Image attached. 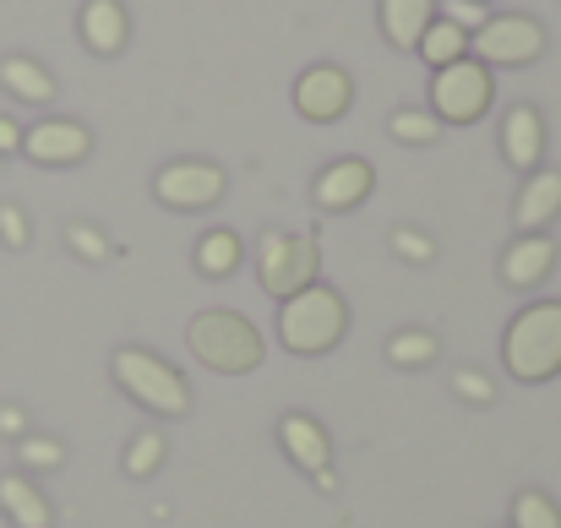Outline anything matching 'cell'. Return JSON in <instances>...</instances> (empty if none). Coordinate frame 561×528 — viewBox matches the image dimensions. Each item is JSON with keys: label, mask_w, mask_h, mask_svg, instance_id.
<instances>
[{"label": "cell", "mask_w": 561, "mask_h": 528, "mask_svg": "<svg viewBox=\"0 0 561 528\" xmlns=\"http://www.w3.org/2000/svg\"><path fill=\"white\" fill-rule=\"evenodd\" d=\"M153 196L175 213H196V207H213L224 196V170L207 164V159H181V164H164L153 175Z\"/></svg>", "instance_id": "cell-8"}, {"label": "cell", "mask_w": 561, "mask_h": 528, "mask_svg": "<svg viewBox=\"0 0 561 528\" xmlns=\"http://www.w3.org/2000/svg\"><path fill=\"white\" fill-rule=\"evenodd\" d=\"M240 256H245V245H240L234 229H207V234L196 240V273H202V278H229V273L240 267Z\"/></svg>", "instance_id": "cell-20"}, {"label": "cell", "mask_w": 561, "mask_h": 528, "mask_svg": "<svg viewBox=\"0 0 561 528\" xmlns=\"http://www.w3.org/2000/svg\"><path fill=\"white\" fill-rule=\"evenodd\" d=\"M561 213V170H535L518 191V229L524 234H546V223H557Z\"/></svg>", "instance_id": "cell-15"}, {"label": "cell", "mask_w": 561, "mask_h": 528, "mask_svg": "<svg viewBox=\"0 0 561 528\" xmlns=\"http://www.w3.org/2000/svg\"><path fill=\"white\" fill-rule=\"evenodd\" d=\"M110 370H115V381L142 403V409H153V414H170V420H181L191 409V392H186V376L170 365V359H159V354L148 349H115L110 359Z\"/></svg>", "instance_id": "cell-4"}, {"label": "cell", "mask_w": 561, "mask_h": 528, "mask_svg": "<svg viewBox=\"0 0 561 528\" xmlns=\"http://www.w3.org/2000/svg\"><path fill=\"white\" fill-rule=\"evenodd\" d=\"M376 185V170L366 159H339V164H328L322 175H317V207L322 213H350V207H360L366 196H371Z\"/></svg>", "instance_id": "cell-12"}, {"label": "cell", "mask_w": 561, "mask_h": 528, "mask_svg": "<svg viewBox=\"0 0 561 528\" xmlns=\"http://www.w3.org/2000/svg\"><path fill=\"white\" fill-rule=\"evenodd\" d=\"M469 55L480 66H529L546 55V27L535 16H491L480 33H469Z\"/></svg>", "instance_id": "cell-7"}, {"label": "cell", "mask_w": 561, "mask_h": 528, "mask_svg": "<svg viewBox=\"0 0 561 528\" xmlns=\"http://www.w3.org/2000/svg\"><path fill=\"white\" fill-rule=\"evenodd\" d=\"M0 513L16 528H49V502L27 474H0Z\"/></svg>", "instance_id": "cell-18"}, {"label": "cell", "mask_w": 561, "mask_h": 528, "mask_svg": "<svg viewBox=\"0 0 561 528\" xmlns=\"http://www.w3.org/2000/svg\"><path fill=\"white\" fill-rule=\"evenodd\" d=\"M164 463V431H142L131 447H126V474L131 480H153Z\"/></svg>", "instance_id": "cell-23"}, {"label": "cell", "mask_w": 561, "mask_h": 528, "mask_svg": "<svg viewBox=\"0 0 561 528\" xmlns=\"http://www.w3.org/2000/svg\"><path fill=\"white\" fill-rule=\"evenodd\" d=\"M5 153H22V126L0 115V159H5Z\"/></svg>", "instance_id": "cell-33"}, {"label": "cell", "mask_w": 561, "mask_h": 528, "mask_svg": "<svg viewBox=\"0 0 561 528\" xmlns=\"http://www.w3.org/2000/svg\"><path fill=\"white\" fill-rule=\"evenodd\" d=\"M355 104V82H350V71H339V66H311V71H300V82H295V110L306 115V120H339L344 110Z\"/></svg>", "instance_id": "cell-10"}, {"label": "cell", "mask_w": 561, "mask_h": 528, "mask_svg": "<svg viewBox=\"0 0 561 528\" xmlns=\"http://www.w3.org/2000/svg\"><path fill=\"white\" fill-rule=\"evenodd\" d=\"M453 392H458L463 403H491V398H496L491 376H480V370H458V376H453Z\"/></svg>", "instance_id": "cell-31"}, {"label": "cell", "mask_w": 561, "mask_h": 528, "mask_svg": "<svg viewBox=\"0 0 561 528\" xmlns=\"http://www.w3.org/2000/svg\"><path fill=\"white\" fill-rule=\"evenodd\" d=\"M502 365L513 381H551L561 376V300H535L513 317L502 338Z\"/></svg>", "instance_id": "cell-1"}, {"label": "cell", "mask_w": 561, "mask_h": 528, "mask_svg": "<svg viewBox=\"0 0 561 528\" xmlns=\"http://www.w3.org/2000/svg\"><path fill=\"white\" fill-rule=\"evenodd\" d=\"M16 452H22L27 469H60V463H66V447H60L55 436H22Z\"/></svg>", "instance_id": "cell-27"}, {"label": "cell", "mask_w": 561, "mask_h": 528, "mask_svg": "<svg viewBox=\"0 0 561 528\" xmlns=\"http://www.w3.org/2000/svg\"><path fill=\"white\" fill-rule=\"evenodd\" d=\"M551 267H557V240L551 234H524L502 256V284L507 289H535V284L551 278Z\"/></svg>", "instance_id": "cell-14"}, {"label": "cell", "mask_w": 561, "mask_h": 528, "mask_svg": "<svg viewBox=\"0 0 561 528\" xmlns=\"http://www.w3.org/2000/svg\"><path fill=\"white\" fill-rule=\"evenodd\" d=\"M436 16H447V22H458L463 33H480V27L491 22L480 0H442V11H436Z\"/></svg>", "instance_id": "cell-29"}, {"label": "cell", "mask_w": 561, "mask_h": 528, "mask_svg": "<svg viewBox=\"0 0 561 528\" xmlns=\"http://www.w3.org/2000/svg\"><path fill=\"white\" fill-rule=\"evenodd\" d=\"M0 436H16V441L27 436V414H22L16 403H5V409H0Z\"/></svg>", "instance_id": "cell-32"}, {"label": "cell", "mask_w": 561, "mask_h": 528, "mask_svg": "<svg viewBox=\"0 0 561 528\" xmlns=\"http://www.w3.org/2000/svg\"><path fill=\"white\" fill-rule=\"evenodd\" d=\"M0 240H5L11 251H22V245L33 240V229H27V213H22L16 202H0Z\"/></svg>", "instance_id": "cell-30"}, {"label": "cell", "mask_w": 561, "mask_h": 528, "mask_svg": "<svg viewBox=\"0 0 561 528\" xmlns=\"http://www.w3.org/2000/svg\"><path fill=\"white\" fill-rule=\"evenodd\" d=\"M186 349L218 376H245L262 365V333L234 311H202V317H191Z\"/></svg>", "instance_id": "cell-3"}, {"label": "cell", "mask_w": 561, "mask_h": 528, "mask_svg": "<svg viewBox=\"0 0 561 528\" xmlns=\"http://www.w3.org/2000/svg\"><path fill=\"white\" fill-rule=\"evenodd\" d=\"M387 131L398 137V142H409V148H425V142H436V115H425V110H398L392 120H387Z\"/></svg>", "instance_id": "cell-25"}, {"label": "cell", "mask_w": 561, "mask_h": 528, "mask_svg": "<svg viewBox=\"0 0 561 528\" xmlns=\"http://www.w3.org/2000/svg\"><path fill=\"white\" fill-rule=\"evenodd\" d=\"M431 22H436V0H381V33L398 49H420Z\"/></svg>", "instance_id": "cell-17"}, {"label": "cell", "mask_w": 561, "mask_h": 528, "mask_svg": "<svg viewBox=\"0 0 561 528\" xmlns=\"http://www.w3.org/2000/svg\"><path fill=\"white\" fill-rule=\"evenodd\" d=\"M392 251H398L403 262L425 267V262L436 256V240H431V234H420V229H392Z\"/></svg>", "instance_id": "cell-28"}, {"label": "cell", "mask_w": 561, "mask_h": 528, "mask_svg": "<svg viewBox=\"0 0 561 528\" xmlns=\"http://www.w3.org/2000/svg\"><path fill=\"white\" fill-rule=\"evenodd\" d=\"M436 354H442L436 333H420V328H409V333H398V338L387 344V359L403 365V370H420V365H431Z\"/></svg>", "instance_id": "cell-22"}, {"label": "cell", "mask_w": 561, "mask_h": 528, "mask_svg": "<svg viewBox=\"0 0 561 528\" xmlns=\"http://www.w3.org/2000/svg\"><path fill=\"white\" fill-rule=\"evenodd\" d=\"M22 153L33 164H49V170H66V164H82L93 153V137L88 126L77 120H38L33 131H22Z\"/></svg>", "instance_id": "cell-11"}, {"label": "cell", "mask_w": 561, "mask_h": 528, "mask_svg": "<svg viewBox=\"0 0 561 528\" xmlns=\"http://www.w3.org/2000/svg\"><path fill=\"white\" fill-rule=\"evenodd\" d=\"M513 528H561V507L546 491H524L513 502Z\"/></svg>", "instance_id": "cell-24"}, {"label": "cell", "mask_w": 561, "mask_h": 528, "mask_svg": "<svg viewBox=\"0 0 561 528\" xmlns=\"http://www.w3.org/2000/svg\"><path fill=\"white\" fill-rule=\"evenodd\" d=\"M431 110H436V120H453V126L480 120L491 110V66H480L474 55L442 66L431 82Z\"/></svg>", "instance_id": "cell-6"}, {"label": "cell", "mask_w": 561, "mask_h": 528, "mask_svg": "<svg viewBox=\"0 0 561 528\" xmlns=\"http://www.w3.org/2000/svg\"><path fill=\"white\" fill-rule=\"evenodd\" d=\"M126 38H131V16H126L121 0H88L82 5V44L93 55H121Z\"/></svg>", "instance_id": "cell-16"}, {"label": "cell", "mask_w": 561, "mask_h": 528, "mask_svg": "<svg viewBox=\"0 0 561 528\" xmlns=\"http://www.w3.org/2000/svg\"><path fill=\"white\" fill-rule=\"evenodd\" d=\"M256 267H262V289L273 300H289L300 289L317 284L322 273V251L311 234H284V229H267L262 245H256Z\"/></svg>", "instance_id": "cell-5"}, {"label": "cell", "mask_w": 561, "mask_h": 528, "mask_svg": "<svg viewBox=\"0 0 561 528\" xmlns=\"http://www.w3.org/2000/svg\"><path fill=\"white\" fill-rule=\"evenodd\" d=\"M480 5H485V0H480Z\"/></svg>", "instance_id": "cell-34"}, {"label": "cell", "mask_w": 561, "mask_h": 528, "mask_svg": "<svg viewBox=\"0 0 561 528\" xmlns=\"http://www.w3.org/2000/svg\"><path fill=\"white\" fill-rule=\"evenodd\" d=\"M66 245H71L82 262H110V256H115V245H110L93 223H71V229H66Z\"/></svg>", "instance_id": "cell-26"}, {"label": "cell", "mask_w": 561, "mask_h": 528, "mask_svg": "<svg viewBox=\"0 0 561 528\" xmlns=\"http://www.w3.org/2000/svg\"><path fill=\"white\" fill-rule=\"evenodd\" d=\"M502 159L513 170H540V159H546V120H540V110H529V104L507 110V120H502Z\"/></svg>", "instance_id": "cell-13"}, {"label": "cell", "mask_w": 561, "mask_h": 528, "mask_svg": "<svg viewBox=\"0 0 561 528\" xmlns=\"http://www.w3.org/2000/svg\"><path fill=\"white\" fill-rule=\"evenodd\" d=\"M420 55H425V66H453V60H463L469 55V33L458 27V22H447V16H436L431 27H425V38H420Z\"/></svg>", "instance_id": "cell-21"}, {"label": "cell", "mask_w": 561, "mask_h": 528, "mask_svg": "<svg viewBox=\"0 0 561 528\" xmlns=\"http://www.w3.org/2000/svg\"><path fill=\"white\" fill-rule=\"evenodd\" d=\"M344 333H350V306L339 289L311 284V289L278 300V338L289 354H328L339 349Z\"/></svg>", "instance_id": "cell-2"}, {"label": "cell", "mask_w": 561, "mask_h": 528, "mask_svg": "<svg viewBox=\"0 0 561 528\" xmlns=\"http://www.w3.org/2000/svg\"><path fill=\"white\" fill-rule=\"evenodd\" d=\"M278 441H284V452L317 480V491H339V474H333V436L311 420V414H284L278 420Z\"/></svg>", "instance_id": "cell-9"}, {"label": "cell", "mask_w": 561, "mask_h": 528, "mask_svg": "<svg viewBox=\"0 0 561 528\" xmlns=\"http://www.w3.org/2000/svg\"><path fill=\"white\" fill-rule=\"evenodd\" d=\"M0 88L11 99H22V104H49L55 99V77L38 60H27V55H5L0 60Z\"/></svg>", "instance_id": "cell-19"}]
</instances>
